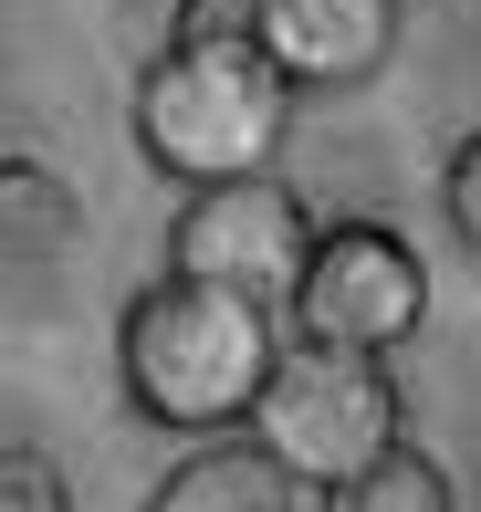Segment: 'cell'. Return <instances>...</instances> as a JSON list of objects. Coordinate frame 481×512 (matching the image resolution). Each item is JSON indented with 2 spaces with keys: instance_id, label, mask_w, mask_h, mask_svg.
<instances>
[{
  "instance_id": "obj_1",
  "label": "cell",
  "mask_w": 481,
  "mask_h": 512,
  "mask_svg": "<svg viewBox=\"0 0 481 512\" xmlns=\"http://www.w3.org/2000/svg\"><path fill=\"white\" fill-rule=\"evenodd\" d=\"M272 356H283V314L251 304V293L189 283V272H157L147 293H126L116 314V387L147 429L178 439H220L241 429L262 398Z\"/></svg>"
},
{
  "instance_id": "obj_2",
  "label": "cell",
  "mask_w": 481,
  "mask_h": 512,
  "mask_svg": "<svg viewBox=\"0 0 481 512\" xmlns=\"http://www.w3.org/2000/svg\"><path fill=\"white\" fill-rule=\"evenodd\" d=\"M293 105L304 95L272 74L262 42H178L168 32V53L136 74L126 126H136V157L168 189H210V178H251L283 157Z\"/></svg>"
},
{
  "instance_id": "obj_3",
  "label": "cell",
  "mask_w": 481,
  "mask_h": 512,
  "mask_svg": "<svg viewBox=\"0 0 481 512\" xmlns=\"http://www.w3.org/2000/svg\"><path fill=\"white\" fill-rule=\"evenodd\" d=\"M241 429L262 439L304 492H335L366 460L398 450V377H387V356L283 335V356H272V377H262V398H251Z\"/></svg>"
},
{
  "instance_id": "obj_4",
  "label": "cell",
  "mask_w": 481,
  "mask_h": 512,
  "mask_svg": "<svg viewBox=\"0 0 481 512\" xmlns=\"http://www.w3.org/2000/svg\"><path fill=\"white\" fill-rule=\"evenodd\" d=\"M293 335L356 345V356H398L429 324V262L398 220H314L304 283H293Z\"/></svg>"
},
{
  "instance_id": "obj_5",
  "label": "cell",
  "mask_w": 481,
  "mask_h": 512,
  "mask_svg": "<svg viewBox=\"0 0 481 512\" xmlns=\"http://www.w3.org/2000/svg\"><path fill=\"white\" fill-rule=\"evenodd\" d=\"M304 251H314V209L283 189V168L178 189V209H168V272L251 293V304H272V314H283L293 283H304Z\"/></svg>"
},
{
  "instance_id": "obj_6",
  "label": "cell",
  "mask_w": 481,
  "mask_h": 512,
  "mask_svg": "<svg viewBox=\"0 0 481 512\" xmlns=\"http://www.w3.org/2000/svg\"><path fill=\"white\" fill-rule=\"evenodd\" d=\"M251 42L293 95H356L398 53V0H262Z\"/></svg>"
},
{
  "instance_id": "obj_7",
  "label": "cell",
  "mask_w": 481,
  "mask_h": 512,
  "mask_svg": "<svg viewBox=\"0 0 481 512\" xmlns=\"http://www.w3.org/2000/svg\"><path fill=\"white\" fill-rule=\"evenodd\" d=\"M293 492H304V481H293L251 429H220V439H189V450L147 481L136 512H293Z\"/></svg>"
},
{
  "instance_id": "obj_8",
  "label": "cell",
  "mask_w": 481,
  "mask_h": 512,
  "mask_svg": "<svg viewBox=\"0 0 481 512\" xmlns=\"http://www.w3.org/2000/svg\"><path fill=\"white\" fill-rule=\"evenodd\" d=\"M84 241V199L53 157H0V262H53Z\"/></svg>"
},
{
  "instance_id": "obj_9",
  "label": "cell",
  "mask_w": 481,
  "mask_h": 512,
  "mask_svg": "<svg viewBox=\"0 0 481 512\" xmlns=\"http://www.w3.org/2000/svg\"><path fill=\"white\" fill-rule=\"evenodd\" d=\"M325 512H461V492H450V471L429 450H387V460H366L356 481H335L325 492Z\"/></svg>"
},
{
  "instance_id": "obj_10",
  "label": "cell",
  "mask_w": 481,
  "mask_h": 512,
  "mask_svg": "<svg viewBox=\"0 0 481 512\" xmlns=\"http://www.w3.org/2000/svg\"><path fill=\"white\" fill-rule=\"evenodd\" d=\"M440 220H450V241L481 262V126L440 157Z\"/></svg>"
},
{
  "instance_id": "obj_11",
  "label": "cell",
  "mask_w": 481,
  "mask_h": 512,
  "mask_svg": "<svg viewBox=\"0 0 481 512\" xmlns=\"http://www.w3.org/2000/svg\"><path fill=\"white\" fill-rule=\"evenodd\" d=\"M0 512H74L63 460L53 450H0Z\"/></svg>"
},
{
  "instance_id": "obj_12",
  "label": "cell",
  "mask_w": 481,
  "mask_h": 512,
  "mask_svg": "<svg viewBox=\"0 0 481 512\" xmlns=\"http://www.w3.org/2000/svg\"><path fill=\"white\" fill-rule=\"evenodd\" d=\"M168 32L178 42H251V21H262V0H168Z\"/></svg>"
}]
</instances>
